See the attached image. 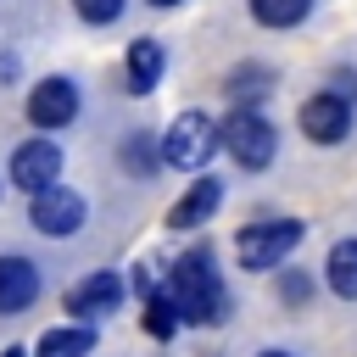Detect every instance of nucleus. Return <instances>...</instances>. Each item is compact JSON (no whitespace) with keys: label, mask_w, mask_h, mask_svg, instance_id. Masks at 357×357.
<instances>
[{"label":"nucleus","mask_w":357,"mask_h":357,"mask_svg":"<svg viewBox=\"0 0 357 357\" xmlns=\"http://www.w3.org/2000/svg\"><path fill=\"white\" fill-rule=\"evenodd\" d=\"M167 301L178 307V324H195V329L229 318V296H223V279L212 273V251L178 257V268L167 273Z\"/></svg>","instance_id":"1"},{"label":"nucleus","mask_w":357,"mask_h":357,"mask_svg":"<svg viewBox=\"0 0 357 357\" xmlns=\"http://www.w3.org/2000/svg\"><path fill=\"white\" fill-rule=\"evenodd\" d=\"M223 145H229V156L240 162V167H251V173H262V167H273V156H279V128L262 117V112H251V106H234L229 117H223Z\"/></svg>","instance_id":"2"},{"label":"nucleus","mask_w":357,"mask_h":357,"mask_svg":"<svg viewBox=\"0 0 357 357\" xmlns=\"http://www.w3.org/2000/svg\"><path fill=\"white\" fill-rule=\"evenodd\" d=\"M296 245H301V223H296V218L245 223V229L234 234V262H240L245 273H268V268H279Z\"/></svg>","instance_id":"3"},{"label":"nucleus","mask_w":357,"mask_h":357,"mask_svg":"<svg viewBox=\"0 0 357 357\" xmlns=\"http://www.w3.org/2000/svg\"><path fill=\"white\" fill-rule=\"evenodd\" d=\"M218 123L206 117V112H178L173 123H167V134H162V167H206V156L218 151Z\"/></svg>","instance_id":"4"},{"label":"nucleus","mask_w":357,"mask_h":357,"mask_svg":"<svg viewBox=\"0 0 357 357\" xmlns=\"http://www.w3.org/2000/svg\"><path fill=\"white\" fill-rule=\"evenodd\" d=\"M84 218H89V206H84V195L67 190V184H45V190L33 195V206H28V223H33L45 240H73V234L84 229Z\"/></svg>","instance_id":"5"},{"label":"nucleus","mask_w":357,"mask_h":357,"mask_svg":"<svg viewBox=\"0 0 357 357\" xmlns=\"http://www.w3.org/2000/svg\"><path fill=\"white\" fill-rule=\"evenodd\" d=\"M296 123H301V134H307L312 145H340V139L351 134V100H346L340 89H312V95L301 100Z\"/></svg>","instance_id":"6"},{"label":"nucleus","mask_w":357,"mask_h":357,"mask_svg":"<svg viewBox=\"0 0 357 357\" xmlns=\"http://www.w3.org/2000/svg\"><path fill=\"white\" fill-rule=\"evenodd\" d=\"M73 117H78V84H73V78L50 73V78H39V84L28 89V123H33L39 134L67 128Z\"/></svg>","instance_id":"7"},{"label":"nucleus","mask_w":357,"mask_h":357,"mask_svg":"<svg viewBox=\"0 0 357 357\" xmlns=\"http://www.w3.org/2000/svg\"><path fill=\"white\" fill-rule=\"evenodd\" d=\"M6 178L17 184V190H28V195H39L45 184H56L61 178V145L56 139H22L17 151H11V167H6Z\"/></svg>","instance_id":"8"},{"label":"nucleus","mask_w":357,"mask_h":357,"mask_svg":"<svg viewBox=\"0 0 357 357\" xmlns=\"http://www.w3.org/2000/svg\"><path fill=\"white\" fill-rule=\"evenodd\" d=\"M39 290H45V279H39V268L28 262V257H0V318H17V312H28L33 301H39Z\"/></svg>","instance_id":"9"},{"label":"nucleus","mask_w":357,"mask_h":357,"mask_svg":"<svg viewBox=\"0 0 357 357\" xmlns=\"http://www.w3.org/2000/svg\"><path fill=\"white\" fill-rule=\"evenodd\" d=\"M117 301H123V279H117V273H89V279H78V284L67 290V312H73L78 324H89V318H100V312H117Z\"/></svg>","instance_id":"10"},{"label":"nucleus","mask_w":357,"mask_h":357,"mask_svg":"<svg viewBox=\"0 0 357 357\" xmlns=\"http://www.w3.org/2000/svg\"><path fill=\"white\" fill-rule=\"evenodd\" d=\"M218 206H223V178H195V184L167 206V223H173V229H201Z\"/></svg>","instance_id":"11"},{"label":"nucleus","mask_w":357,"mask_h":357,"mask_svg":"<svg viewBox=\"0 0 357 357\" xmlns=\"http://www.w3.org/2000/svg\"><path fill=\"white\" fill-rule=\"evenodd\" d=\"M162 67H167V50L156 39H134L128 56H123V73H128V89L134 95H151L162 84Z\"/></svg>","instance_id":"12"},{"label":"nucleus","mask_w":357,"mask_h":357,"mask_svg":"<svg viewBox=\"0 0 357 357\" xmlns=\"http://www.w3.org/2000/svg\"><path fill=\"white\" fill-rule=\"evenodd\" d=\"M95 351V324H61V329H45L33 357H89Z\"/></svg>","instance_id":"13"},{"label":"nucleus","mask_w":357,"mask_h":357,"mask_svg":"<svg viewBox=\"0 0 357 357\" xmlns=\"http://www.w3.org/2000/svg\"><path fill=\"white\" fill-rule=\"evenodd\" d=\"M324 279L340 301H357V234L351 240H335L329 257H324Z\"/></svg>","instance_id":"14"},{"label":"nucleus","mask_w":357,"mask_h":357,"mask_svg":"<svg viewBox=\"0 0 357 357\" xmlns=\"http://www.w3.org/2000/svg\"><path fill=\"white\" fill-rule=\"evenodd\" d=\"M223 95H229L234 106H251V100L273 95V67H262V61H245V67H234V73L223 78Z\"/></svg>","instance_id":"15"},{"label":"nucleus","mask_w":357,"mask_h":357,"mask_svg":"<svg viewBox=\"0 0 357 357\" xmlns=\"http://www.w3.org/2000/svg\"><path fill=\"white\" fill-rule=\"evenodd\" d=\"M307 11H312V0H251V17L262 28H296V22H307Z\"/></svg>","instance_id":"16"},{"label":"nucleus","mask_w":357,"mask_h":357,"mask_svg":"<svg viewBox=\"0 0 357 357\" xmlns=\"http://www.w3.org/2000/svg\"><path fill=\"white\" fill-rule=\"evenodd\" d=\"M123 167H128L134 178H151V173L162 167V151L151 145V134H134V139H123Z\"/></svg>","instance_id":"17"},{"label":"nucleus","mask_w":357,"mask_h":357,"mask_svg":"<svg viewBox=\"0 0 357 357\" xmlns=\"http://www.w3.org/2000/svg\"><path fill=\"white\" fill-rule=\"evenodd\" d=\"M145 329H151L156 340H167V335L178 329V307H173L167 296H156V290L145 296Z\"/></svg>","instance_id":"18"},{"label":"nucleus","mask_w":357,"mask_h":357,"mask_svg":"<svg viewBox=\"0 0 357 357\" xmlns=\"http://www.w3.org/2000/svg\"><path fill=\"white\" fill-rule=\"evenodd\" d=\"M123 6H128V0H73V11H78L89 28H106V22H117V17H123Z\"/></svg>","instance_id":"19"},{"label":"nucleus","mask_w":357,"mask_h":357,"mask_svg":"<svg viewBox=\"0 0 357 357\" xmlns=\"http://www.w3.org/2000/svg\"><path fill=\"white\" fill-rule=\"evenodd\" d=\"M279 301H284V307H307V301H312V279L296 273V268H284V273H279Z\"/></svg>","instance_id":"20"},{"label":"nucleus","mask_w":357,"mask_h":357,"mask_svg":"<svg viewBox=\"0 0 357 357\" xmlns=\"http://www.w3.org/2000/svg\"><path fill=\"white\" fill-rule=\"evenodd\" d=\"M17 78V56H0V84H11Z\"/></svg>","instance_id":"21"},{"label":"nucleus","mask_w":357,"mask_h":357,"mask_svg":"<svg viewBox=\"0 0 357 357\" xmlns=\"http://www.w3.org/2000/svg\"><path fill=\"white\" fill-rule=\"evenodd\" d=\"M0 357H28V351H22V346H6V351H0Z\"/></svg>","instance_id":"22"},{"label":"nucleus","mask_w":357,"mask_h":357,"mask_svg":"<svg viewBox=\"0 0 357 357\" xmlns=\"http://www.w3.org/2000/svg\"><path fill=\"white\" fill-rule=\"evenodd\" d=\"M151 6H162V11H173V6H184V0H151Z\"/></svg>","instance_id":"23"},{"label":"nucleus","mask_w":357,"mask_h":357,"mask_svg":"<svg viewBox=\"0 0 357 357\" xmlns=\"http://www.w3.org/2000/svg\"><path fill=\"white\" fill-rule=\"evenodd\" d=\"M257 357H290V351H279V346H273V351H257Z\"/></svg>","instance_id":"24"},{"label":"nucleus","mask_w":357,"mask_h":357,"mask_svg":"<svg viewBox=\"0 0 357 357\" xmlns=\"http://www.w3.org/2000/svg\"><path fill=\"white\" fill-rule=\"evenodd\" d=\"M0 195H6V178H0Z\"/></svg>","instance_id":"25"}]
</instances>
